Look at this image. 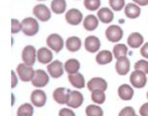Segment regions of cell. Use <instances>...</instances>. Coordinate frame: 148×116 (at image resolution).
I'll return each mask as SVG.
<instances>
[{"label":"cell","mask_w":148,"mask_h":116,"mask_svg":"<svg viewBox=\"0 0 148 116\" xmlns=\"http://www.w3.org/2000/svg\"><path fill=\"white\" fill-rule=\"evenodd\" d=\"M66 48L71 52H76L82 47V41L77 36H71L66 40Z\"/></svg>","instance_id":"obj_26"},{"label":"cell","mask_w":148,"mask_h":116,"mask_svg":"<svg viewBox=\"0 0 148 116\" xmlns=\"http://www.w3.org/2000/svg\"><path fill=\"white\" fill-rule=\"evenodd\" d=\"M116 72L120 76H125L130 70V62L127 56L122 57L116 61L115 65Z\"/></svg>","instance_id":"obj_16"},{"label":"cell","mask_w":148,"mask_h":116,"mask_svg":"<svg viewBox=\"0 0 148 116\" xmlns=\"http://www.w3.org/2000/svg\"><path fill=\"white\" fill-rule=\"evenodd\" d=\"M50 78L48 74L43 70H36L35 71V75L31 81L32 85L35 87H44L49 83Z\"/></svg>","instance_id":"obj_7"},{"label":"cell","mask_w":148,"mask_h":116,"mask_svg":"<svg viewBox=\"0 0 148 116\" xmlns=\"http://www.w3.org/2000/svg\"><path fill=\"white\" fill-rule=\"evenodd\" d=\"M80 68H81L80 62L76 59H68L64 64V70L69 75L79 72Z\"/></svg>","instance_id":"obj_22"},{"label":"cell","mask_w":148,"mask_h":116,"mask_svg":"<svg viewBox=\"0 0 148 116\" xmlns=\"http://www.w3.org/2000/svg\"><path fill=\"white\" fill-rule=\"evenodd\" d=\"M64 65L59 60L53 61L47 66V70L53 78H59L64 74Z\"/></svg>","instance_id":"obj_8"},{"label":"cell","mask_w":148,"mask_h":116,"mask_svg":"<svg viewBox=\"0 0 148 116\" xmlns=\"http://www.w3.org/2000/svg\"><path fill=\"white\" fill-rule=\"evenodd\" d=\"M125 14L129 19H136L141 14V8L136 4L128 3L125 8Z\"/></svg>","instance_id":"obj_23"},{"label":"cell","mask_w":148,"mask_h":116,"mask_svg":"<svg viewBox=\"0 0 148 116\" xmlns=\"http://www.w3.org/2000/svg\"><path fill=\"white\" fill-rule=\"evenodd\" d=\"M30 101L36 107H43L47 101V95L42 89H35L30 95Z\"/></svg>","instance_id":"obj_9"},{"label":"cell","mask_w":148,"mask_h":116,"mask_svg":"<svg viewBox=\"0 0 148 116\" xmlns=\"http://www.w3.org/2000/svg\"><path fill=\"white\" fill-rule=\"evenodd\" d=\"M113 54L110 50H104L100 51L98 53L96 56V62L100 65H105L109 63H110L113 61Z\"/></svg>","instance_id":"obj_24"},{"label":"cell","mask_w":148,"mask_h":116,"mask_svg":"<svg viewBox=\"0 0 148 116\" xmlns=\"http://www.w3.org/2000/svg\"><path fill=\"white\" fill-rule=\"evenodd\" d=\"M135 3L138 4L141 6H145L148 5V0H133Z\"/></svg>","instance_id":"obj_41"},{"label":"cell","mask_w":148,"mask_h":116,"mask_svg":"<svg viewBox=\"0 0 148 116\" xmlns=\"http://www.w3.org/2000/svg\"><path fill=\"white\" fill-rule=\"evenodd\" d=\"M35 71L32 67L27 65L25 63H21L16 68V72L18 78L24 82L32 81L35 75Z\"/></svg>","instance_id":"obj_2"},{"label":"cell","mask_w":148,"mask_h":116,"mask_svg":"<svg viewBox=\"0 0 148 116\" xmlns=\"http://www.w3.org/2000/svg\"><path fill=\"white\" fill-rule=\"evenodd\" d=\"M87 87L90 92L95 89L105 91L108 89V82L101 77H94L91 78L87 84Z\"/></svg>","instance_id":"obj_14"},{"label":"cell","mask_w":148,"mask_h":116,"mask_svg":"<svg viewBox=\"0 0 148 116\" xmlns=\"http://www.w3.org/2000/svg\"><path fill=\"white\" fill-rule=\"evenodd\" d=\"M47 45L48 46L51 50L55 51L56 53L60 52L64 47V41L60 35L57 33H52L47 38L46 40Z\"/></svg>","instance_id":"obj_5"},{"label":"cell","mask_w":148,"mask_h":116,"mask_svg":"<svg viewBox=\"0 0 148 116\" xmlns=\"http://www.w3.org/2000/svg\"><path fill=\"white\" fill-rule=\"evenodd\" d=\"M85 113L87 116H103L104 111L101 106L96 104L88 105L85 109Z\"/></svg>","instance_id":"obj_31"},{"label":"cell","mask_w":148,"mask_h":116,"mask_svg":"<svg viewBox=\"0 0 148 116\" xmlns=\"http://www.w3.org/2000/svg\"><path fill=\"white\" fill-rule=\"evenodd\" d=\"M105 36L110 42L113 43L118 42L123 37V30L119 25H110L105 30Z\"/></svg>","instance_id":"obj_6"},{"label":"cell","mask_w":148,"mask_h":116,"mask_svg":"<svg viewBox=\"0 0 148 116\" xmlns=\"http://www.w3.org/2000/svg\"><path fill=\"white\" fill-rule=\"evenodd\" d=\"M34 109V106L29 103H25L17 109V116H33Z\"/></svg>","instance_id":"obj_28"},{"label":"cell","mask_w":148,"mask_h":116,"mask_svg":"<svg viewBox=\"0 0 148 116\" xmlns=\"http://www.w3.org/2000/svg\"><path fill=\"white\" fill-rule=\"evenodd\" d=\"M98 18L100 22L104 24H109L113 20L114 14L113 11L108 8H101L97 13Z\"/></svg>","instance_id":"obj_21"},{"label":"cell","mask_w":148,"mask_h":116,"mask_svg":"<svg viewBox=\"0 0 148 116\" xmlns=\"http://www.w3.org/2000/svg\"><path fill=\"white\" fill-rule=\"evenodd\" d=\"M139 114L141 116H148V102L144 104L140 107Z\"/></svg>","instance_id":"obj_39"},{"label":"cell","mask_w":148,"mask_h":116,"mask_svg":"<svg viewBox=\"0 0 148 116\" xmlns=\"http://www.w3.org/2000/svg\"><path fill=\"white\" fill-rule=\"evenodd\" d=\"M22 30V23L19 22V21L15 19H11V33L13 34L18 33L19 31Z\"/></svg>","instance_id":"obj_35"},{"label":"cell","mask_w":148,"mask_h":116,"mask_svg":"<svg viewBox=\"0 0 148 116\" xmlns=\"http://www.w3.org/2000/svg\"><path fill=\"white\" fill-rule=\"evenodd\" d=\"M51 10L56 14H63L67 8L65 0H53L51 2Z\"/></svg>","instance_id":"obj_27"},{"label":"cell","mask_w":148,"mask_h":116,"mask_svg":"<svg viewBox=\"0 0 148 116\" xmlns=\"http://www.w3.org/2000/svg\"><path fill=\"white\" fill-rule=\"evenodd\" d=\"M83 26L88 31H92L96 30L99 26V19L96 16L90 14L84 18L83 22Z\"/></svg>","instance_id":"obj_25"},{"label":"cell","mask_w":148,"mask_h":116,"mask_svg":"<svg viewBox=\"0 0 148 116\" xmlns=\"http://www.w3.org/2000/svg\"><path fill=\"white\" fill-rule=\"evenodd\" d=\"M136 116H138V115H136Z\"/></svg>","instance_id":"obj_45"},{"label":"cell","mask_w":148,"mask_h":116,"mask_svg":"<svg viewBox=\"0 0 148 116\" xmlns=\"http://www.w3.org/2000/svg\"><path fill=\"white\" fill-rule=\"evenodd\" d=\"M68 81L71 85L76 89H83L85 87V79L80 72L68 75Z\"/></svg>","instance_id":"obj_19"},{"label":"cell","mask_w":148,"mask_h":116,"mask_svg":"<svg viewBox=\"0 0 148 116\" xmlns=\"http://www.w3.org/2000/svg\"><path fill=\"white\" fill-rule=\"evenodd\" d=\"M84 102V96L82 93H80L79 91L73 90L71 91L70 93L69 99L67 103L68 107L77 109L82 105Z\"/></svg>","instance_id":"obj_12"},{"label":"cell","mask_w":148,"mask_h":116,"mask_svg":"<svg viewBox=\"0 0 148 116\" xmlns=\"http://www.w3.org/2000/svg\"><path fill=\"white\" fill-rule=\"evenodd\" d=\"M101 5L100 0H84V5L86 9L94 11L99 9Z\"/></svg>","instance_id":"obj_32"},{"label":"cell","mask_w":148,"mask_h":116,"mask_svg":"<svg viewBox=\"0 0 148 116\" xmlns=\"http://www.w3.org/2000/svg\"><path fill=\"white\" fill-rule=\"evenodd\" d=\"M127 44L133 49L138 48L144 43V37L141 33L137 32L132 33L127 38Z\"/></svg>","instance_id":"obj_20"},{"label":"cell","mask_w":148,"mask_h":116,"mask_svg":"<svg viewBox=\"0 0 148 116\" xmlns=\"http://www.w3.org/2000/svg\"><path fill=\"white\" fill-rule=\"evenodd\" d=\"M135 70H139L145 72V74H148V61L141 60L138 61L134 64Z\"/></svg>","instance_id":"obj_33"},{"label":"cell","mask_w":148,"mask_h":116,"mask_svg":"<svg viewBox=\"0 0 148 116\" xmlns=\"http://www.w3.org/2000/svg\"><path fill=\"white\" fill-rule=\"evenodd\" d=\"M71 90L65 87H58L53 91V98L59 104H67Z\"/></svg>","instance_id":"obj_11"},{"label":"cell","mask_w":148,"mask_h":116,"mask_svg":"<svg viewBox=\"0 0 148 116\" xmlns=\"http://www.w3.org/2000/svg\"><path fill=\"white\" fill-rule=\"evenodd\" d=\"M83 16L82 12L76 8L70 9L65 14L67 22L71 25H78L82 21Z\"/></svg>","instance_id":"obj_13"},{"label":"cell","mask_w":148,"mask_h":116,"mask_svg":"<svg viewBox=\"0 0 148 116\" xmlns=\"http://www.w3.org/2000/svg\"><path fill=\"white\" fill-rule=\"evenodd\" d=\"M39 1H44V0H39Z\"/></svg>","instance_id":"obj_44"},{"label":"cell","mask_w":148,"mask_h":116,"mask_svg":"<svg viewBox=\"0 0 148 116\" xmlns=\"http://www.w3.org/2000/svg\"><path fill=\"white\" fill-rule=\"evenodd\" d=\"M14 94L12 93V106L14 105Z\"/></svg>","instance_id":"obj_42"},{"label":"cell","mask_w":148,"mask_h":116,"mask_svg":"<svg viewBox=\"0 0 148 116\" xmlns=\"http://www.w3.org/2000/svg\"><path fill=\"white\" fill-rule=\"evenodd\" d=\"M59 116H76V114L71 109L62 108L59 110Z\"/></svg>","instance_id":"obj_37"},{"label":"cell","mask_w":148,"mask_h":116,"mask_svg":"<svg viewBox=\"0 0 148 116\" xmlns=\"http://www.w3.org/2000/svg\"><path fill=\"white\" fill-rule=\"evenodd\" d=\"M101 42L99 39L95 35H89L84 40V47L86 50L89 53H96L99 50Z\"/></svg>","instance_id":"obj_15"},{"label":"cell","mask_w":148,"mask_h":116,"mask_svg":"<svg viewBox=\"0 0 148 116\" xmlns=\"http://www.w3.org/2000/svg\"><path fill=\"white\" fill-rule=\"evenodd\" d=\"M110 8L115 11H120L125 5V0H109Z\"/></svg>","instance_id":"obj_34"},{"label":"cell","mask_w":148,"mask_h":116,"mask_svg":"<svg viewBox=\"0 0 148 116\" xmlns=\"http://www.w3.org/2000/svg\"><path fill=\"white\" fill-rule=\"evenodd\" d=\"M33 14L37 19L42 22H47L51 18V10L43 4L36 5L33 10Z\"/></svg>","instance_id":"obj_10"},{"label":"cell","mask_w":148,"mask_h":116,"mask_svg":"<svg viewBox=\"0 0 148 116\" xmlns=\"http://www.w3.org/2000/svg\"><path fill=\"white\" fill-rule=\"evenodd\" d=\"M37 59V52L35 47L32 45H27L25 47L22 52V59L23 63L32 67Z\"/></svg>","instance_id":"obj_4"},{"label":"cell","mask_w":148,"mask_h":116,"mask_svg":"<svg viewBox=\"0 0 148 116\" xmlns=\"http://www.w3.org/2000/svg\"><path fill=\"white\" fill-rule=\"evenodd\" d=\"M135 109L132 106H125L120 111L119 116H136Z\"/></svg>","instance_id":"obj_36"},{"label":"cell","mask_w":148,"mask_h":116,"mask_svg":"<svg viewBox=\"0 0 148 116\" xmlns=\"http://www.w3.org/2000/svg\"><path fill=\"white\" fill-rule=\"evenodd\" d=\"M106 99V96L104 91L101 89H95L91 92V100L95 104H102Z\"/></svg>","instance_id":"obj_30"},{"label":"cell","mask_w":148,"mask_h":116,"mask_svg":"<svg viewBox=\"0 0 148 116\" xmlns=\"http://www.w3.org/2000/svg\"><path fill=\"white\" fill-rule=\"evenodd\" d=\"M118 94L123 101H130L134 96V90L129 84H123L119 87Z\"/></svg>","instance_id":"obj_18"},{"label":"cell","mask_w":148,"mask_h":116,"mask_svg":"<svg viewBox=\"0 0 148 116\" xmlns=\"http://www.w3.org/2000/svg\"><path fill=\"white\" fill-rule=\"evenodd\" d=\"M147 78L146 74L145 72H141L139 70H134L131 72L130 76V81L132 86L137 89H141L145 87L147 84Z\"/></svg>","instance_id":"obj_3"},{"label":"cell","mask_w":148,"mask_h":116,"mask_svg":"<svg viewBox=\"0 0 148 116\" xmlns=\"http://www.w3.org/2000/svg\"><path fill=\"white\" fill-rule=\"evenodd\" d=\"M53 58V53L47 47H41L37 51V60L41 64H50L52 62Z\"/></svg>","instance_id":"obj_17"},{"label":"cell","mask_w":148,"mask_h":116,"mask_svg":"<svg viewBox=\"0 0 148 116\" xmlns=\"http://www.w3.org/2000/svg\"><path fill=\"white\" fill-rule=\"evenodd\" d=\"M22 32L27 36H33L38 33L39 29V23L34 18L27 17L22 22Z\"/></svg>","instance_id":"obj_1"},{"label":"cell","mask_w":148,"mask_h":116,"mask_svg":"<svg viewBox=\"0 0 148 116\" xmlns=\"http://www.w3.org/2000/svg\"><path fill=\"white\" fill-rule=\"evenodd\" d=\"M147 99H148V91H147Z\"/></svg>","instance_id":"obj_43"},{"label":"cell","mask_w":148,"mask_h":116,"mask_svg":"<svg viewBox=\"0 0 148 116\" xmlns=\"http://www.w3.org/2000/svg\"><path fill=\"white\" fill-rule=\"evenodd\" d=\"M128 48L125 44H117L113 47V54L117 60L122 57L127 56Z\"/></svg>","instance_id":"obj_29"},{"label":"cell","mask_w":148,"mask_h":116,"mask_svg":"<svg viewBox=\"0 0 148 116\" xmlns=\"http://www.w3.org/2000/svg\"><path fill=\"white\" fill-rule=\"evenodd\" d=\"M140 53L144 58L148 59V42L145 43L140 50Z\"/></svg>","instance_id":"obj_38"},{"label":"cell","mask_w":148,"mask_h":116,"mask_svg":"<svg viewBox=\"0 0 148 116\" xmlns=\"http://www.w3.org/2000/svg\"><path fill=\"white\" fill-rule=\"evenodd\" d=\"M11 87L14 88L16 87L17 84H18V78L14 70L11 71Z\"/></svg>","instance_id":"obj_40"}]
</instances>
